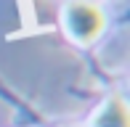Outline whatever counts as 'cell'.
Masks as SVG:
<instances>
[{
  "label": "cell",
  "instance_id": "6da1fadb",
  "mask_svg": "<svg viewBox=\"0 0 130 127\" xmlns=\"http://www.w3.org/2000/svg\"><path fill=\"white\" fill-rule=\"evenodd\" d=\"M64 21H67V29L72 32V37L77 43L88 45L104 32L106 19L101 13V8L88 0H74V3L67 5V13H64Z\"/></svg>",
  "mask_w": 130,
  "mask_h": 127
},
{
  "label": "cell",
  "instance_id": "7a4b0ae2",
  "mask_svg": "<svg viewBox=\"0 0 130 127\" xmlns=\"http://www.w3.org/2000/svg\"><path fill=\"white\" fill-rule=\"evenodd\" d=\"M96 127H130L127 106H125V101H122L120 95H114L101 109V114L96 117Z\"/></svg>",
  "mask_w": 130,
  "mask_h": 127
}]
</instances>
